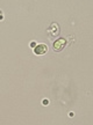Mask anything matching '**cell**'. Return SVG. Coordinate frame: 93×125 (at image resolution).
I'll return each instance as SVG.
<instances>
[{"instance_id": "3", "label": "cell", "mask_w": 93, "mask_h": 125, "mask_svg": "<svg viewBox=\"0 0 93 125\" xmlns=\"http://www.w3.org/2000/svg\"><path fill=\"white\" fill-rule=\"evenodd\" d=\"M42 103H43V105H48V104H49V101L47 100V98H44V100L42 101Z\"/></svg>"}, {"instance_id": "1", "label": "cell", "mask_w": 93, "mask_h": 125, "mask_svg": "<svg viewBox=\"0 0 93 125\" xmlns=\"http://www.w3.org/2000/svg\"><path fill=\"white\" fill-rule=\"evenodd\" d=\"M47 51H48V46L45 44H37L34 48V53L36 56H42V54L47 53Z\"/></svg>"}, {"instance_id": "2", "label": "cell", "mask_w": 93, "mask_h": 125, "mask_svg": "<svg viewBox=\"0 0 93 125\" xmlns=\"http://www.w3.org/2000/svg\"><path fill=\"white\" fill-rule=\"evenodd\" d=\"M65 45H66V41L64 38H59L53 43V50L55 51H62L65 48Z\"/></svg>"}, {"instance_id": "4", "label": "cell", "mask_w": 93, "mask_h": 125, "mask_svg": "<svg viewBox=\"0 0 93 125\" xmlns=\"http://www.w3.org/2000/svg\"><path fill=\"white\" fill-rule=\"evenodd\" d=\"M36 45H37V44H36L35 42H31V43H30V46H31V48H33V49H34V48H35Z\"/></svg>"}, {"instance_id": "5", "label": "cell", "mask_w": 93, "mask_h": 125, "mask_svg": "<svg viewBox=\"0 0 93 125\" xmlns=\"http://www.w3.org/2000/svg\"><path fill=\"white\" fill-rule=\"evenodd\" d=\"M0 20H2V16H1V15H0Z\"/></svg>"}]
</instances>
